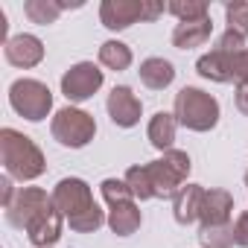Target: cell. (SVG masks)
Instances as JSON below:
<instances>
[{"mask_svg": "<svg viewBox=\"0 0 248 248\" xmlns=\"http://www.w3.org/2000/svg\"><path fill=\"white\" fill-rule=\"evenodd\" d=\"M190 170H193V161H190L187 152L167 149L164 158H158L152 164L132 167L123 181L129 184V190L140 202H146V199H175V193L187 184Z\"/></svg>", "mask_w": 248, "mask_h": 248, "instance_id": "1", "label": "cell"}, {"mask_svg": "<svg viewBox=\"0 0 248 248\" xmlns=\"http://www.w3.org/2000/svg\"><path fill=\"white\" fill-rule=\"evenodd\" d=\"M0 161H3L6 175L18 178V181H35L47 170V161H44V152L38 149V143L15 129L0 132Z\"/></svg>", "mask_w": 248, "mask_h": 248, "instance_id": "2", "label": "cell"}, {"mask_svg": "<svg viewBox=\"0 0 248 248\" xmlns=\"http://www.w3.org/2000/svg\"><path fill=\"white\" fill-rule=\"evenodd\" d=\"M99 190H102V199L108 202V228L117 233V236H132L138 228H140V222H143V216H140V207H138V199H135V193L129 190V184L126 181H117V178H105L102 184H99Z\"/></svg>", "mask_w": 248, "mask_h": 248, "instance_id": "3", "label": "cell"}, {"mask_svg": "<svg viewBox=\"0 0 248 248\" xmlns=\"http://www.w3.org/2000/svg\"><path fill=\"white\" fill-rule=\"evenodd\" d=\"M175 120L190 132H210L219 123V102L216 96H210L202 88H181L175 93V108H172Z\"/></svg>", "mask_w": 248, "mask_h": 248, "instance_id": "4", "label": "cell"}, {"mask_svg": "<svg viewBox=\"0 0 248 248\" xmlns=\"http://www.w3.org/2000/svg\"><path fill=\"white\" fill-rule=\"evenodd\" d=\"M167 6L155 3V0H105L99 6V21L111 32H123L138 21H155L164 15Z\"/></svg>", "mask_w": 248, "mask_h": 248, "instance_id": "5", "label": "cell"}, {"mask_svg": "<svg viewBox=\"0 0 248 248\" xmlns=\"http://www.w3.org/2000/svg\"><path fill=\"white\" fill-rule=\"evenodd\" d=\"M50 132H53V138H56L62 146H67V149H82V146H88V143L93 140L96 123H93V117H91L88 111L67 105V108L56 111V117H53V123H50Z\"/></svg>", "mask_w": 248, "mask_h": 248, "instance_id": "6", "label": "cell"}, {"mask_svg": "<svg viewBox=\"0 0 248 248\" xmlns=\"http://www.w3.org/2000/svg\"><path fill=\"white\" fill-rule=\"evenodd\" d=\"M9 105L30 123H41L53 111V93L38 79H15L9 88Z\"/></svg>", "mask_w": 248, "mask_h": 248, "instance_id": "7", "label": "cell"}, {"mask_svg": "<svg viewBox=\"0 0 248 248\" xmlns=\"http://www.w3.org/2000/svg\"><path fill=\"white\" fill-rule=\"evenodd\" d=\"M53 204L59 207V213L64 216V222H73L79 216H85L96 202H93V193L88 187V181L82 178H62L56 187H53Z\"/></svg>", "mask_w": 248, "mask_h": 248, "instance_id": "8", "label": "cell"}, {"mask_svg": "<svg viewBox=\"0 0 248 248\" xmlns=\"http://www.w3.org/2000/svg\"><path fill=\"white\" fill-rule=\"evenodd\" d=\"M102 70L93 64V62H79L73 67L64 70L62 76V93L70 99V102H85L91 99L99 88H102Z\"/></svg>", "mask_w": 248, "mask_h": 248, "instance_id": "9", "label": "cell"}, {"mask_svg": "<svg viewBox=\"0 0 248 248\" xmlns=\"http://www.w3.org/2000/svg\"><path fill=\"white\" fill-rule=\"evenodd\" d=\"M50 202H53V196H47V190H41V187H21L18 196H15V202L3 210V216H6V222H9L12 228L27 231V225H30Z\"/></svg>", "mask_w": 248, "mask_h": 248, "instance_id": "10", "label": "cell"}, {"mask_svg": "<svg viewBox=\"0 0 248 248\" xmlns=\"http://www.w3.org/2000/svg\"><path fill=\"white\" fill-rule=\"evenodd\" d=\"M105 108H108L111 123H114V126H120V129L138 126V123H140V111H143L140 99L135 96V91H132L129 85H117V88L108 93Z\"/></svg>", "mask_w": 248, "mask_h": 248, "instance_id": "11", "label": "cell"}, {"mask_svg": "<svg viewBox=\"0 0 248 248\" xmlns=\"http://www.w3.org/2000/svg\"><path fill=\"white\" fill-rule=\"evenodd\" d=\"M62 222H64V216H62L59 207L50 202V204L27 225V239H30L35 248H53V242H59V236H62Z\"/></svg>", "mask_w": 248, "mask_h": 248, "instance_id": "12", "label": "cell"}, {"mask_svg": "<svg viewBox=\"0 0 248 248\" xmlns=\"http://www.w3.org/2000/svg\"><path fill=\"white\" fill-rule=\"evenodd\" d=\"M3 53H6V62H9L12 67L30 70V67H35V64H41V59H44V44H41L38 35L21 32V35H15V38L6 41Z\"/></svg>", "mask_w": 248, "mask_h": 248, "instance_id": "13", "label": "cell"}, {"mask_svg": "<svg viewBox=\"0 0 248 248\" xmlns=\"http://www.w3.org/2000/svg\"><path fill=\"white\" fill-rule=\"evenodd\" d=\"M233 213V196L228 190H207L202 202V228H216V225H231Z\"/></svg>", "mask_w": 248, "mask_h": 248, "instance_id": "14", "label": "cell"}, {"mask_svg": "<svg viewBox=\"0 0 248 248\" xmlns=\"http://www.w3.org/2000/svg\"><path fill=\"white\" fill-rule=\"evenodd\" d=\"M233 56L236 53H225L219 47H213L210 53H204L199 62H196V70L202 79H210V82H233Z\"/></svg>", "mask_w": 248, "mask_h": 248, "instance_id": "15", "label": "cell"}, {"mask_svg": "<svg viewBox=\"0 0 248 248\" xmlns=\"http://www.w3.org/2000/svg\"><path fill=\"white\" fill-rule=\"evenodd\" d=\"M204 187L202 184H184L175 199H172V213L178 225H193L202 216V202H204Z\"/></svg>", "mask_w": 248, "mask_h": 248, "instance_id": "16", "label": "cell"}, {"mask_svg": "<svg viewBox=\"0 0 248 248\" xmlns=\"http://www.w3.org/2000/svg\"><path fill=\"white\" fill-rule=\"evenodd\" d=\"M210 35H213V21L210 18L184 21L172 30V44L178 50H193V47H202L204 41H210Z\"/></svg>", "mask_w": 248, "mask_h": 248, "instance_id": "17", "label": "cell"}, {"mask_svg": "<svg viewBox=\"0 0 248 248\" xmlns=\"http://www.w3.org/2000/svg\"><path fill=\"white\" fill-rule=\"evenodd\" d=\"M172 79H175L172 62H167V59H161V56H152V59L140 62V82H143L146 88L164 91V88L172 85Z\"/></svg>", "mask_w": 248, "mask_h": 248, "instance_id": "18", "label": "cell"}, {"mask_svg": "<svg viewBox=\"0 0 248 248\" xmlns=\"http://www.w3.org/2000/svg\"><path fill=\"white\" fill-rule=\"evenodd\" d=\"M175 129H178L175 114H170V111H158V114L149 120V129H146L149 143H152L155 149H161V152L172 149V143H175Z\"/></svg>", "mask_w": 248, "mask_h": 248, "instance_id": "19", "label": "cell"}, {"mask_svg": "<svg viewBox=\"0 0 248 248\" xmlns=\"http://www.w3.org/2000/svg\"><path fill=\"white\" fill-rule=\"evenodd\" d=\"M99 64H105L108 70H129L132 67V50L123 41H105L99 47Z\"/></svg>", "mask_w": 248, "mask_h": 248, "instance_id": "20", "label": "cell"}, {"mask_svg": "<svg viewBox=\"0 0 248 248\" xmlns=\"http://www.w3.org/2000/svg\"><path fill=\"white\" fill-rule=\"evenodd\" d=\"M62 12H64V9H62L59 0H27V3H24V15H27L32 24H41V27L56 24Z\"/></svg>", "mask_w": 248, "mask_h": 248, "instance_id": "21", "label": "cell"}, {"mask_svg": "<svg viewBox=\"0 0 248 248\" xmlns=\"http://www.w3.org/2000/svg\"><path fill=\"white\" fill-rule=\"evenodd\" d=\"M167 12L175 15L178 24L210 18V9H207V3H202V0H172V3H167Z\"/></svg>", "mask_w": 248, "mask_h": 248, "instance_id": "22", "label": "cell"}, {"mask_svg": "<svg viewBox=\"0 0 248 248\" xmlns=\"http://www.w3.org/2000/svg\"><path fill=\"white\" fill-rule=\"evenodd\" d=\"M199 245L202 248H233V225L202 228L199 231Z\"/></svg>", "mask_w": 248, "mask_h": 248, "instance_id": "23", "label": "cell"}, {"mask_svg": "<svg viewBox=\"0 0 248 248\" xmlns=\"http://www.w3.org/2000/svg\"><path fill=\"white\" fill-rule=\"evenodd\" d=\"M225 18H228V30L248 38V0H231L225 3Z\"/></svg>", "mask_w": 248, "mask_h": 248, "instance_id": "24", "label": "cell"}, {"mask_svg": "<svg viewBox=\"0 0 248 248\" xmlns=\"http://www.w3.org/2000/svg\"><path fill=\"white\" fill-rule=\"evenodd\" d=\"M108 219H105V213L99 210V204H93L85 216H79V219H73V222H67L76 233H93V231H99L102 225H105Z\"/></svg>", "mask_w": 248, "mask_h": 248, "instance_id": "25", "label": "cell"}, {"mask_svg": "<svg viewBox=\"0 0 248 248\" xmlns=\"http://www.w3.org/2000/svg\"><path fill=\"white\" fill-rule=\"evenodd\" d=\"M216 47H219V50H225V53H239V50H245V38H242V35H236V32H231V30H225V32L219 35Z\"/></svg>", "mask_w": 248, "mask_h": 248, "instance_id": "26", "label": "cell"}, {"mask_svg": "<svg viewBox=\"0 0 248 248\" xmlns=\"http://www.w3.org/2000/svg\"><path fill=\"white\" fill-rule=\"evenodd\" d=\"M233 82L236 85H248V47L233 56Z\"/></svg>", "mask_w": 248, "mask_h": 248, "instance_id": "27", "label": "cell"}, {"mask_svg": "<svg viewBox=\"0 0 248 248\" xmlns=\"http://www.w3.org/2000/svg\"><path fill=\"white\" fill-rule=\"evenodd\" d=\"M233 245L248 248V210H245V213H239V216H236V222H233Z\"/></svg>", "mask_w": 248, "mask_h": 248, "instance_id": "28", "label": "cell"}, {"mask_svg": "<svg viewBox=\"0 0 248 248\" xmlns=\"http://www.w3.org/2000/svg\"><path fill=\"white\" fill-rule=\"evenodd\" d=\"M0 193H3V210H6V207L15 202V196H18V193H15V187H12V178H9V175L0 178Z\"/></svg>", "mask_w": 248, "mask_h": 248, "instance_id": "29", "label": "cell"}, {"mask_svg": "<svg viewBox=\"0 0 248 248\" xmlns=\"http://www.w3.org/2000/svg\"><path fill=\"white\" fill-rule=\"evenodd\" d=\"M233 102H236V111L248 117V85H236V96H233Z\"/></svg>", "mask_w": 248, "mask_h": 248, "instance_id": "30", "label": "cell"}, {"mask_svg": "<svg viewBox=\"0 0 248 248\" xmlns=\"http://www.w3.org/2000/svg\"><path fill=\"white\" fill-rule=\"evenodd\" d=\"M245 187H248V181H245Z\"/></svg>", "mask_w": 248, "mask_h": 248, "instance_id": "31", "label": "cell"}]
</instances>
